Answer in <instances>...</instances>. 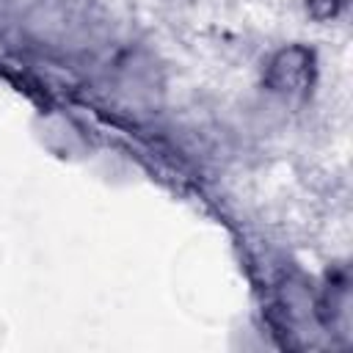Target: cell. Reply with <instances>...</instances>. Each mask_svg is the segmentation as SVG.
Returning a JSON list of instances; mask_svg holds the SVG:
<instances>
[{"label":"cell","mask_w":353,"mask_h":353,"mask_svg":"<svg viewBox=\"0 0 353 353\" xmlns=\"http://www.w3.org/2000/svg\"><path fill=\"white\" fill-rule=\"evenodd\" d=\"M306 6L312 11V17L328 19V17H336L339 14V8L345 6V0H306Z\"/></svg>","instance_id":"obj_2"},{"label":"cell","mask_w":353,"mask_h":353,"mask_svg":"<svg viewBox=\"0 0 353 353\" xmlns=\"http://www.w3.org/2000/svg\"><path fill=\"white\" fill-rule=\"evenodd\" d=\"M265 83L270 91L279 94H306L314 83V52L306 47H287L281 50L265 74Z\"/></svg>","instance_id":"obj_1"}]
</instances>
